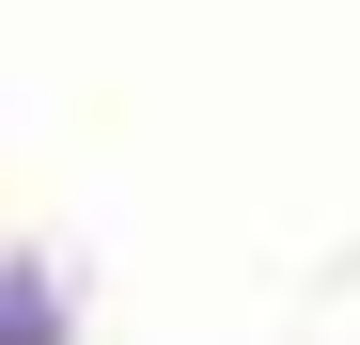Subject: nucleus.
Wrapping results in <instances>:
<instances>
[{"instance_id": "1", "label": "nucleus", "mask_w": 360, "mask_h": 345, "mask_svg": "<svg viewBox=\"0 0 360 345\" xmlns=\"http://www.w3.org/2000/svg\"><path fill=\"white\" fill-rule=\"evenodd\" d=\"M79 314H63V282L47 267H0V345H63Z\"/></svg>"}]
</instances>
